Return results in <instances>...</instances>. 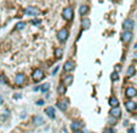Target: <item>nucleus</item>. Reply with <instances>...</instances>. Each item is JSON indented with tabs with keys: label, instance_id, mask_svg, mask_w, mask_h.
I'll return each instance as SVG.
<instances>
[{
	"label": "nucleus",
	"instance_id": "nucleus-16",
	"mask_svg": "<svg viewBox=\"0 0 137 133\" xmlns=\"http://www.w3.org/2000/svg\"><path fill=\"white\" fill-rule=\"evenodd\" d=\"M90 26H91L90 19L89 18H83V21H81V28L83 29H87V28H90Z\"/></svg>",
	"mask_w": 137,
	"mask_h": 133
},
{
	"label": "nucleus",
	"instance_id": "nucleus-2",
	"mask_svg": "<svg viewBox=\"0 0 137 133\" xmlns=\"http://www.w3.org/2000/svg\"><path fill=\"white\" fill-rule=\"evenodd\" d=\"M62 16H63V18L67 19V21L72 19V18H73V9H72V7H66V9H63Z\"/></svg>",
	"mask_w": 137,
	"mask_h": 133
},
{
	"label": "nucleus",
	"instance_id": "nucleus-1",
	"mask_svg": "<svg viewBox=\"0 0 137 133\" xmlns=\"http://www.w3.org/2000/svg\"><path fill=\"white\" fill-rule=\"evenodd\" d=\"M68 29H66V28H63V29H61L58 34H57V38H58V40L61 41V42H63V41H66L67 40V38H68Z\"/></svg>",
	"mask_w": 137,
	"mask_h": 133
},
{
	"label": "nucleus",
	"instance_id": "nucleus-8",
	"mask_svg": "<svg viewBox=\"0 0 137 133\" xmlns=\"http://www.w3.org/2000/svg\"><path fill=\"white\" fill-rule=\"evenodd\" d=\"M125 108H126V110H129V111H135L137 109V103L134 102V100H129V102L125 103Z\"/></svg>",
	"mask_w": 137,
	"mask_h": 133
},
{
	"label": "nucleus",
	"instance_id": "nucleus-10",
	"mask_svg": "<svg viewBox=\"0 0 137 133\" xmlns=\"http://www.w3.org/2000/svg\"><path fill=\"white\" fill-rule=\"evenodd\" d=\"M24 81H26L24 74H17L16 75V77H15V84L16 85H22V84H24Z\"/></svg>",
	"mask_w": 137,
	"mask_h": 133
},
{
	"label": "nucleus",
	"instance_id": "nucleus-24",
	"mask_svg": "<svg viewBox=\"0 0 137 133\" xmlns=\"http://www.w3.org/2000/svg\"><path fill=\"white\" fill-rule=\"evenodd\" d=\"M110 80H112V81H116V80H119V74L115 73V71L112 73V74H110Z\"/></svg>",
	"mask_w": 137,
	"mask_h": 133
},
{
	"label": "nucleus",
	"instance_id": "nucleus-13",
	"mask_svg": "<svg viewBox=\"0 0 137 133\" xmlns=\"http://www.w3.org/2000/svg\"><path fill=\"white\" fill-rule=\"evenodd\" d=\"M81 127H83V122H80V121H74V122H72V125H70V128H72L73 131H79Z\"/></svg>",
	"mask_w": 137,
	"mask_h": 133
},
{
	"label": "nucleus",
	"instance_id": "nucleus-7",
	"mask_svg": "<svg viewBox=\"0 0 137 133\" xmlns=\"http://www.w3.org/2000/svg\"><path fill=\"white\" fill-rule=\"evenodd\" d=\"M125 95L127 98H134L135 96H137V90L135 87H127L125 91Z\"/></svg>",
	"mask_w": 137,
	"mask_h": 133
},
{
	"label": "nucleus",
	"instance_id": "nucleus-22",
	"mask_svg": "<svg viewBox=\"0 0 137 133\" xmlns=\"http://www.w3.org/2000/svg\"><path fill=\"white\" fill-rule=\"evenodd\" d=\"M49 90H50V84H49V82L42 84V85H41V87H40V91H41V92H44V93H45V92H47Z\"/></svg>",
	"mask_w": 137,
	"mask_h": 133
},
{
	"label": "nucleus",
	"instance_id": "nucleus-6",
	"mask_svg": "<svg viewBox=\"0 0 137 133\" xmlns=\"http://www.w3.org/2000/svg\"><path fill=\"white\" fill-rule=\"evenodd\" d=\"M109 115H110L112 117H115V119H118V117H120V116H121V110L119 109V106L112 108V109L109 110Z\"/></svg>",
	"mask_w": 137,
	"mask_h": 133
},
{
	"label": "nucleus",
	"instance_id": "nucleus-14",
	"mask_svg": "<svg viewBox=\"0 0 137 133\" xmlns=\"http://www.w3.org/2000/svg\"><path fill=\"white\" fill-rule=\"evenodd\" d=\"M45 113L47 116H50L51 119H55V108L53 106H47L45 109Z\"/></svg>",
	"mask_w": 137,
	"mask_h": 133
},
{
	"label": "nucleus",
	"instance_id": "nucleus-3",
	"mask_svg": "<svg viewBox=\"0 0 137 133\" xmlns=\"http://www.w3.org/2000/svg\"><path fill=\"white\" fill-rule=\"evenodd\" d=\"M24 12H26L27 16H38V15L40 13L39 9H36V7H34V6H29V7H27V9L24 10Z\"/></svg>",
	"mask_w": 137,
	"mask_h": 133
},
{
	"label": "nucleus",
	"instance_id": "nucleus-27",
	"mask_svg": "<svg viewBox=\"0 0 137 133\" xmlns=\"http://www.w3.org/2000/svg\"><path fill=\"white\" fill-rule=\"evenodd\" d=\"M103 133H115V132H114V130H113V128H105Z\"/></svg>",
	"mask_w": 137,
	"mask_h": 133
},
{
	"label": "nucleus",
	"instance_id": "nucleus-21",
	"mask_svg": "<svg viewBox=\"0 0 137 133\" xmlns=\"http://www.w3.org/2000/svg\"><path fill=\"white\" fill-rule=\"evenodd\" d=\"M66 91H67V88H66V86H64L63 84H61V85L57 87V92H58L60 95H64Z\"/></svg>",
	"mask_w": 137,
	"mask_h": 133
},
{
	"label": "nucleus",
	"instance_id": "nucleus-28",
	"mask_svg": "<svg viewBox=\"0 0 137 133\" xmlns=\"http://www.w3.org/2000/svg\"><path fill=\"white\" fill-rule=\"evenodd\" d=\"M32 23H33V24H40V21H39V19H33Z\"/></svg>",
	"mask_w": 137,
	"mask_h": 133
},
{
	"label": "nucleus",
	"instance_id": "nucleus-29",
	"mask_svg": "<svg viewBox=\"0 0 137 133\" xmlns=\"http://www.w3.org/2000/svg\"><path fill=\"white\" fill-rule=\"evenodd\" d=\"M36 104H38V105H44V100H38V102H36Z\"/></svg>",
	"mask_w": 137,
	"mask_h": 133
},
{
	"label": "nucleus",
	"instance_id": "nucleus-25",
	"mask_svg": "<svg viewBox=\"0 0 137 133\" xmlns=\"http://www.w3.org/2000/svg\"><path fill=\"white\" fill-rule=\"evenodd\" d=\"M0 82H1V84H7V79H6V76H5L4 74L0 75Z\"/></svg>",
	"mask_w": 137,
	"mask_h": 133
},
{
	"label": "nucleus",
	"instance_id": "nucleus-23",
	"mask_svg": "<svg viewBox=\"0 0 137 133\" xmlns=\"http://www.w3.org/2000/svg\"><path fill=\"white\" fill-rule=\"evenodd\" d=\"M62 53H63L62 48H56V50H55V56H56L57 58H61V57H62Z\"/></svg>",
	"mask_w": 137,
	"mask_h": 133
},
{
	"label": "nucleus",
	"instance_id": "nucleus-12",
	"mask_svg": "<svg viewBox=\"0 0 137 133\" xmlns=\"http://www.w3.org/2000/svg\"><path fill=\"white\" fill-rule=\"evenodd\" d=\"M74 68H75V64H74V62H72V61H67V62L64 63V66H63V69H64L66 71H72Z\"/></svg>",
	"mask_w": 137,
	"mask_h": 133
},
{
	"label": "nucleus",
	"instance_id": "nucleus-20",
	"mask_svg": "<svg viewBox=\"0 0 137 133\" xmlns=\"http://www.w3.org/2000/svg\"><path fill=\"white\" fill-rule=\"evenodd\" d=\"M73 82V76L72 75H67L66 77H64V80H63V85L66 86V85H70Z\"/></svg>",
	"mask_w": 137,
	"mask_h": 133
},
{
	"label": "nucleus",
	"instance_id": "nucleus-5",
	"mask_svg": "<svg viewBox=\"0 0 137 133\" xmlns=\"http://www.w3.org/2000/svg\"><path fill=\"white\" fill-rule=\"evenodd\" d=\"M44 77V71L41 69H35L33 71V80L34 81H40Z\"/></svg>",
	"mask_w": 137,
	"mask_h": 133
},
{
	"label": "nucleus",
	"instance_id": "nucleus-11",
	"mask_svg": "<svg viewBox=\"0 0 137 133\" xmlns=\"http://www.w3.org/2000/svg\"><path fill=\"white\" fill-rule=\"evenodd\" d=\"M57 106H58V109H60V110L66 111V110H67V106H68V99L60 100V102L57 103Z\"/></svg>",
	"mask_w": 137,
	"mask_h": 133
},
{
	"label": "nucleus",
	"instance_id": "nucleus-17",
	"mask_svg": "<svg viewBox=\"0 0 137 133\" xmlns=\"http://www.w3.org/2000/svg\"><path fill=\"white\" fill-rule=\"evenodd\" d=\"M87 11H89V6H86V5H81V6L79 7V15H80V16L86 15Z\"/></svg>",
	"mask_w": 137,
	"mask_h": 133
},
{
	"label": "nucleus",
	"instance_id": "nucleus-32",
	"mask_svg": "<svg viewBox=\"0 0 137 133\" xmlns=\"http://www.w3.org/2000/svg\"><path fill=\"white\" fill-rule=\"evenodd\" d=\"M0 103H2V97L0 96Z\"/></svg>",
	"mask_w": 137,
	"mask_h": 133
},
{
	"label": "nucleus",
	"instance_id": "nucleus-19",
	"mask_svg": "<svg viewBox=\"0 0 137 133\" xmlns=\"http://www.w3.org/2000/svg\"><path fill=\"white\" fill-rule=\"evenodd\" d=\"M135 73H136V69H135V66H130L127 68V73H126V75L127 76H132V75H135Z\"/></svg>",
	"mask_w": 137,
	"mask_h": 133
},
{
	"label": "nucleus",
	"instance_id": "nucleus-31",
	"mask_svg": "<svg viewBox=\"0 0 137 133\" xmlns=\"http://www.w3.org/2000/svg\"><path fill=\"white\" fill-rule=\"evenodd\" d=\"M73 133H84V132H81V130H79V131H74Z\"/></svg>",
	"mask_w": 137,
	"mask_h": 133
},
{
	"label": "nucleus",
	"instance_id": "nucleus-30",
	"mask_svg": "<svg viewBox=\"0 0 137 133\" xmlns=\"http://www.w3.org/2000/svg\"><path fill=\"white\" fill-rule=\"evenodd\" d=\"M127 133H135V128H134V127L129 128V131H127Z\"/></svg>",
	"mask_w": 137,
	"mask_h": 133
},
{
	"label": "nucleus",
	"instance_id": "nucleus-9",
	"mask_svg": "<svg viewBox=\"0 0 137 133\" xmlns=\"http://www.w3.org/2000/svg\"><path fill=\"white\" fill-rule=\"evenodd\" d=\"M131 39H132V33H131V32L125 30L124 33L121 34V40H123L124 42H130Z\"/></svg>",
	"mask_w": 137,
	"mask_h": 133
},
{
	"label": "nucleus",
	"instance_id": "nucleus-18",
	"mask_svg": "<svg viewBox=\"0 0 137 133\" xmlns=\"http://www.w3.org/2000/svg\"><path fill=\"white\" fill-rule=\"evenodd\" d=\"M33 122H34L35 126L42 125V124H44V119H42L41 116H34V117H33Z\"/></svg>",
	"mask_w": 137,
	"mask_h": 133
},
{
	"label": "nucleus",
	"instance_id": "nucleus-26",
	"mask_svg": "<svg viewBox=\"0 0 137 133\" xmlns=\"http://www.w3.org/2000/svg\"><path fill=\"white\" fill-rule=\"evenodd\" d=\"M24 26H26V23L21 22V23H18V24L16 26V29H17V30H20V29H23V28H24Z\"/></svg>",
	"mask_w": 137,
	"mask_h": 133
},
{
	"label": "nucleus",
	"instance_id": "nucleus-4",
	"mask_svg": "<svg viewBox=\"0 0 137 133\" xmlns=\"http://www.w3.org/2000/svg\"><path fill=\"white\" fill-rule=\"evenodd\" d=\"M134 26H135V23H134V21H132L131 18L125 19V21H124V23H123L124 29H125V30H129V32H131V29L134 28Z\"/></svg>",
	"mask_w": 137,
	"mask_h": 133
},
{
	"label": "nucleus",
	"instance_id": "nucleus-15",
	"mask_svg": "<svg viewBox=\"0 0 137 133\" xmlns=\"http://www.w3.org/2000/svg\"><path fill=\"white\" fill-rule=\"evenodd\" d=\"M109 105L112 106V108H115V106H119V100L116 97H114V96H112L110 98H109Z\"/></svg>",
	"mask_w": 137,
	"mask_h": 133
}]
</instances>
